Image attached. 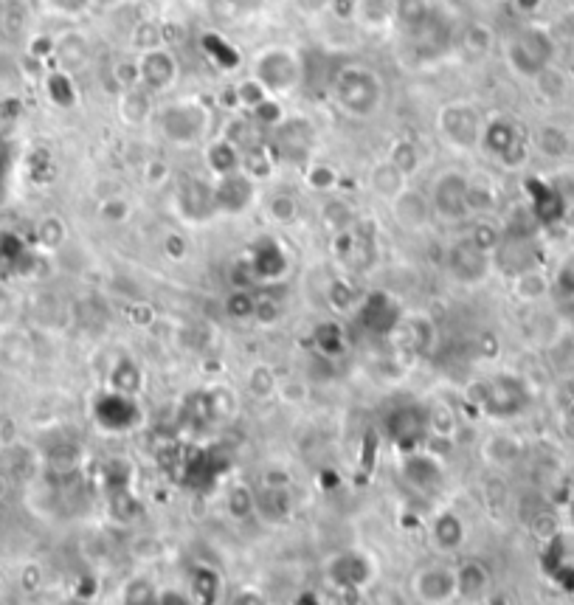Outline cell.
Listing matches in <instances>:
<instances>
[{
    "label": "cell",
    "mask_w": 574,
    "mask_h": 605,
    "mask_svg": "<svg viewBox=\"0 0 574 605\" xmlns=\"http://www.w3.org/2000/svg\"><path fill=\"white\" fill-rule=\"evenodd\" d=\"M276 397H279L282 403H287V406H302L304 400L310 397V392H307V383H304L302 378H287V380L279 378Z\"/></svg>",
    "instance_id": "cell-36"
},
{
    "label": "cell",
    "mask_w": 574,
    "mask_h": 605,
    "mask_svg": "<svg viewBox=\"0 0 574 605\" xmlns=\"http://www.w3.org/2000/svg\"><path fill=\"white\" fill-rule=\"evenodd\" d=\"M130 214H133V206L124 200L121 195H110L105 197L102 203H99V217L110 223V226H119V223H127L130 220Z\"/></svg>",
    "instance_id": "cell-32"
},
{
    "label": "cell",
    "mask_w": 574,
    "mask_h": 605,
    "mask_svg": "<svg viewBox=\"0 0 574 605\" xmlns=\"http://www.w3.org/2000/svg\"><path fill=\"white\" fill-rule=\"evenodd\" d=\"M43 9L57 17H79L82 12L91 9L93 0H40Z\"/></svg>",
    "instance_id": "cell-38"
},
{
    "label": "cell",
    "mask_w": 574,
    "mask_h": 605,
    "mask_svg": "<svg viewBox=\"0 0 574 605\" xmlns=\"http://www.w3.org/2000/svg\"><path fill=\"white\" fill-rule=\"evenodd\" d=\"M330 577H333L338 586L344 589H358L369 580V563L355 555V552H347L341 558H335V563L330 566Z\"/></svg>",
    "instance_id": "cell-25"
},
{
    "label": "cell",
    "mask_w": 574,
    "mask_h": 605,
    "mask_svg": "<svg viewBox=\"0 0 574 605\" xmlns=\"http://www.w3.org/2000/svg\"><path fill=\"white\" fill-rule=\"evenodd\" d=\"M555 54V43L549 37V31L538 29V26H527L515 34L507 43V62L518 76L535 79L544 71H549V60Z\"/></svg>",
    "instance_id": "cell-4"
},
{
    "label": "cell",
    "mask_w": 574,
    "mask_h": 605,
    "mask_svg": "<svg viewBox=\"0 0 574 605\" xmlns=\"http://www.w3.org/2000/svg\"><path fill=\"white\" fill-rule=\"evenodd\" d=\"M54 51H57V57H60V65L65 74H68V71H76L79 65L88 62V40H85L79 31H65L60 40L54 43Z\"/></svg>",
    "instance_id": "cell-28"
},
{
    "label": "cell",
    "mask_w": 574,
    "mask_h": 605,
    "mask_svg": "<svg viewBox=\"0 0 574 605\" xmlns=\"http://www.w3.org/2000/svg\"><path fill=\"white\" fill-rule=\"evenodd\" d=\"M293 487L257 484V518L268 527H282L293 515Z\"/></svg>",
    "instance_id": "cell-16"
},
{
    "label": "cell",
    "mask_w": 574,
    "mask_h": 605,
    "mask_svg": "<svg viewBox=\"0 0 574 605\" xmlns=\"http://www.w3.org/2000/svg\"><path fill=\"white\" fill-rule=\"evenodd\" d=\"M169 181V167L164 161H150L147 164V183L150 186H161V183Z\"/></svg>",
    "instance_id": "cell-41"
},
{
    "label": "cell",
    "mask_w": 574,
    "mask_h": 605,
    "mask_svg": "<svg viewBox=\"0 0 574 605\" xmlns=\"http://www.w3.org/2000/svg\"><path fill=\"white\" fill-rule=\"evenodd\" d=\"M206 164L212 167L217 178L231 175V172H240L242 169V150L234 147L228 138H217L212 147L206 150Z\"/></svg>",
    "instance_id": "cell-27"
},
{
    "label": "cell",
    "mask_w": 574,
    "mask_h": 605,
    "mask_svg": "<svg viewBox=\"0 0 574 605\" xmlns=\"http://www.w3.org/2000/svg\"><path fill=\"white\" fill-rule=\"evenodd\" d=\"M479 454H482V462L487 468L493 470H510L521 462L524 456V445L515 434H507V431H496V434H487L479 445Z\"/></svg>",
    "instance_id": "cell-15"
},
{
    "label": "cell",
    "mask_w": 574,
    "mask_h": 605,
    "mask_svg": "<svg viewBox=\"0 0 574 605\" xmlns=\"http://www.w3.org/2000/svg\"><path fill=\"white\" fill-rule=\"evenodd\" d=\"M259 484H268V487H290L293 484V476L290 470L282 468V465H268L259 476Z\"/></svg>",
    "instance_id": "cell-39"
},
{
    "label": "cell",
    "mask_w": 574,
    "mask_h": 605,
    "mask_svg": "<svg viewBox=\"0 0 574 605\" xmlns=\"http://www.w3.org/2000/svg\"><path fill=\"white\" fill-rule=\"evenodd\" d=\"M158 127L175 147H195L209 133V110L197 99H178L158 110Z\"/></svg>",
    "instance_id": "cell-2"
},
{
    "label": "cell",
    "mask_w": 574,
    "mask_h": 605,
    "mask_svg": "<svg viewBox=\"0 0 574 605\" xmlns=\"http://www.w3.org/2000/svg\"><path fill=\"white\" fill-rule=\"evenodd\" d=\"M406 186L408 175H403L400 169L394 167L389 158L378 161V164L372 167V172H369V189H372V195L386 200V203H392L400 192H406Z\"/></svg>",
    "instance_id": "cell-19"
},
{
    "label": "cell",
    "mask_w": 574,
    "mask_h": 605,
    "mask_svg": "<svg viewBox=\"0 0 574 605\" xmlns=\"http://www.w3.org/2000/svg\"><path fill=\"white\" fill-rule=\"evenodd\" d=\"M496 209H499V189H496V183L487 181V178L468 175L470 220H473V217H490Z\"/></svg>",
    "instance_id": "cell-24"
},
{
    "label": "cell",
    "mask_w": 574,
    "mask_h": 605,
    "mask_svg": "<svg viewBox=\"0 0 574 605\" xmlns=\"http://www.w3.org/2000/svg\"><path fill=\"white\" fill-rule=\"evenodd\" d=\"M223 513L231 521H251L257 518V487L251 484H231L223 496Z\"/></svg>",
    "instance_id": "cell-23"
},
{
    "label": "cell",
    "mask_w": 574,
    "mask_h": 605,
    "mask_svg": "<svg viewBox=\"0 0 574 605\" xmlns=\"http://www.w3.org/2000/svg\"><path fill=\"white\" fill-rule=\"evenodd\" d=\"M431 541L445 555L459 552L465 546V541H468V527H465L462 515L456 513V510H442L434 518V524H431Z\"/></svg>",
    "instance_id": "cell-17"
},
{
    "label": "cell",
    "mask_w": 574,
    "mask_h": 605,
    "mask_svg": "<svg viewBox=\"0 0 574 605\" xmlns=\"http://www.w3.org/2000/svg\"><path fill=\"white\" fill-rule=\"evenodd\" d=\"M425 428H428L431 437L451 442L456 437V431H459V414H456L454 403L442 400V397L434 400V403H428V409H425Z\"/></svg>",
    "instance_id": "cell-21"
},
{
    "label": "cell",
    "mask_w": 574,
    "mask_h": 605,
    "mask_svg": "<svg viewBox=\"0 0 574 605\" xmlns=\"http://www.w3.org/2000/svg\"><path fill=\"white\" fill-rule=\"evenodd\" d=\"M158 597L161 591L152 583L150 577H133L127 586H124V594H121V603L124 605H158Z\"/></svg>",
    "instance_id": "cell-29"
},
{
    "label": "cell",
    "mask_w": 574,
    "mask_h": 605,
    "mask_svg": "<svg viewBox=\"0 0 574 605\" xmlns=\"http://www.w3.org/2000/svg\"><path fill=\"white\" fill-rule=\"evenodd\" d=\"M65 223H62L60 217H46V220H40L37 223V240L43 248L48 251H54V248H60L62 242H65Z\"/></svg>",
    "instance_id": "cell-33"
},
{
    "label": "cell",
    "mask_w": 574,
    "mask_h": 605,
    "mask_svg": "<svg viewBox=\"0 0 574 605\" xmlns=\"http://www.w3.org/2000/svg\"><path fill=\"white\" fill-rule=\"evenodd\" d=\"M389 206H392L394 223L400 228H406V231H425V228L431 226V220H434L431 197L417 192V189H411V186H406V192H400Z\"/></svg>",
    "instance_id": "cell-12"
},
{
    "label": "cell",
    "mask_w": 574,
    "mask_h": 605,
    "mask_svg": "<svg viewBox=\"0 0 574 605\" xmlns=\"http://www.w3.org/2000/svg\"><path fill=\"white\" fill-rule=\"evenodd\" d=\"M276 389H279V375L273 372V366H268V363L248 366V372H245V394L248 397L265 403V400L276 397Z\"/></svg>",
    "instance_id": "cell-26"
},
{
    "label": "cell",
    "mask_w": 574,
    "mask_h": 605,
    "mask_svg": "<svg viewBox=\"0 0 574 605\" xmlns=\"http://www.w3.org/2000/svg\"><path fill=\"white\" fill-rule=\"evenodd\" d=\"M555 532H558V518L552 513H538L532 518V535L549 538V535H555Z\"/></svg>",
    "instance_id": "cell-40"
},
{
    "label": "cell",
    "mask_w": 574,
    "mask_h": 605,
    "mask_svg": "<svg viewBox=\"0 0 574 605\" xmlns=\"http://www.w3.org/2000/svg\"><path fill=\"white\" fill-rule=\"evenodd\" d=\"M552 290V279L541 268H527V271L513 276V296L524 304L544 302Z\"/></svg>",
    "instance_id": "cell-22"
},
{
    "label": "cell",
    "mask_w": 574,
    "mask_h": 605,
    "mask_svg": "<svg viewBox=\"0 0 574 605\" xmlns=\"http://www.w3.org/2000/svg\"><path fill=\"white\" fill-rule=\"evenodd\" d=\"M448 271L462 285H482L484 279L490 276V271H493V257L484 254L482 248L473 245L468 237H462L456 245H451Z\"/></svg>",
    "instance_id": "cell-9"
},
{
    "label": "cell",
    "mask_w": 574,
    "mask_h": 605,
    "mask_svg": "<svg viewBox=\"0 0 574 605\" xmlns=\"http://www.w3.org/2000/svg\"><path fill=\"white\" fill-rule=\"evenodd\" d=\"M335 99L352 119H369L380 107L383 85H380V79L372 68L349 65L335 76Z\"/></svg>",
    "instance_id": "cell-1"
},
{
    "label": "cell",
    "mask_w": 574,
    "mask_h": 605,
    "mask_svg": "<svg viewBox=\"0 0 574 605\" xmlns=\"http://www.w3.org/2000/svg\"><path fill=\"white\" fill-rule=\"evenodd\" d=\"M431 209L434 217L442 223H468V175L459 169H445L439 172L437 181L431 186Z\"/></svg>",
    "instance_id": "cell-7"
},
{
    "label": "cell",
    "mask_w": 574,
    "mask_h": 605,
    "mask_svg": "<svg viewBox=\"0 0 574 605\" xmlns=\"http://www.w3.org/2000/svg\"><path fill=\"white\" fill-rule=\"evenodd\" d=\"M251 76L268 96H290L302 82V60L290 46H271L257 54Z\"/></svg>",
    "instance_id": "cell-3"
},
{
    "label": "cell",
    "mask_w": 574,
    "mask_h": 605,
    "mask_svg": "<svg viewBox=\"0 0 574 605\" xmlns=\"http://www.w3.org/2000/svg\"><path fill=\"white\" fill-rule=\"evenodd\" d=\"M217 586L220 577L214 572H197L195 575V603L197 605H214L217 600Z\"/></svg>",
    "instance_id": "cell-37"
},
{
    "label": "cell",
    "mask_w": 574,
    "mask_h": 605,
    "mask_svg": "<svg viewBox=\"0 0 574 605\" xmlns=\"http://www.w3.org/2000/svg\"><path fill=\"white\" fill-rule=\"evenodd\" d=\"M268 214H271L273 223L287 226V223H293V220H296V214H299V203H296V197H290V195H273L271 200H268Z\"/></svg>",
    "instance_id": "cell-35"
},
{
    "label": "cell",
    "mask_w": 574,
    "mask_h": 605,
    "mask_svg": "<svg viewBox=\"0 0 574 605\" xmlns=\"http://www.w3.org/2000/svg\"><path fill=\"white\" fill-rule=\"evenodd\" d=\"M158 605H195V600L189 597V594H183V591H161V597H158Z\"/></svg>",
    "instance_id": "cell-43"
},
{
    "label": "cell",
    "mask_w": 574,
    "mask_h": 605,
    "mask_svg": "<svg viewBox=\"0 0 574 605\" xmlns=\"http://www.w3.org/2000/svg\"><path fill=\"white\" fill-rule=\"evenodd\" d=\"M62 605H91V603H85V600H68V603Z\"/></svg>",
    "instance_id": "cell-46"
},
{
    "label": "cell",
    "mask_w": 574,
    "mask_h": 605,
    "mask_svg": "<svg viewBox=\"0 0 574 605\" xmlns=\"http://www.w3.org/2000/svg\"><path fill=\"white\" fill-rule=\"evenodd\" d=\"M389 161H392L394 167L400 169L403 175L411 178V175L420 169V164H423V152H420V147H417L414 141H397V144L392 147Z\"/></svg>",
    "instance_id": "cell-30"
},
{
    "label": "cell",
    "mask_w": 574,
    "mask_h": 605,
    "mask_svg": "<svg viewBox=\"0 0 574 605\" xmlns=\"http://www.w3.org/2000/svg\"><path fill=\"white\" fill-rule=\"evenodd\" d=\"M257 181H251L245 172H231L223 175L214 183V200H217V212L220 214H242L254 203Z\"/></svg>",
    "instance_id": "cell-11"
},
{
    "label": "cell",
    "mask_w": 574,
    "mask_h": 605,
    "mask_svg": "<svg viewBox=\"0 0 574 605\" xmlns=\"http://www.w3.org/2000/svg\"><path fill=\"white\" fill-rule=\"evenodd\" d=\"M411 591L423 605H448L456 600V569L445 563H428L414 572Z\"/></svg>",
    "instance_id": "cell-8"
},
{
    "label": "cell",
    "mask_w": 574,
    "mask_h": 605,
    "mask_svg": "<svg viewBox=\"0 0 574 605\" xmlns=\"http://www.w3.org/2000/svg\"><path fill=\"white\" fill-rule=\"evenodd\" d=\"M487 155H493L504 167H524L529 158V144L524 133L518 130V124L510 119H490L484 121L482 141H479Z\"/></svg>",
    "instance_id": "cell-6"
},
{
    "label": "cell",
    "mask_w": 574,
    "mask_h": 605,
    "mask_svg": "<svg viewBox=\"0 0 574 605\" xmlns=\"http://www.w3.org/2000/svg\"><path fill=\"white\" fill-rule=\"evenodd\" d=\"M541 3H544V0H515V9H518L521 15H535V12L541 9Z\"/></svg>",
    "instance_id": "cell-45"
},
{
    "label": "cell",
    "mask_w": 574,
    "mask_h": 605,
    "mask_svg": "<svg viewBox=\"0 0 574 605\" xmlns=\"http://www.w3.org/2000/svg\"><path fill=\"white\" fill-rule=\"evenodd\" d=\"M490 589V569L482 560L470 558L456 566V594L462 600H479Z\"/></svg>",
    "instance_id": "cell-18"
},
{
    "label": "cell",
    "mask_w": 574,
    "mask_h": 605,
    "mask_svg": "<svg viewBox=\"0 0 574 605\" xmlns=\"http://www.w3.org/2000/svg\"><path fill=\"white\" fill-rule=\"evenodd\" d=\"M226 310L228 316L237 318V321H251L254 313H257V299H254L248 290H234V293L228 296Z\"/></svg>",
    "instance_id": "cell-34"
},
{
    "label": "cell",
    "mask_w": 574,
    "mask_h": 605,
    "mask_svg": "<svg viewBox=\"0 0 574 605\" xmlns=\"http://www.w3.org/2000/svg\"><path fill=\"white\" fill-rule=\"evenodd\" d=\"M228 605H268V600H265V597H262L259 591L242 589V591H237V594H234V600H231Z\"/></svg>",
    "instance_id": "cell-42"
},
{
    "label": "cell",
    "mask_w": 574,
    "mask_h": 605,
    "mask_svg": "<svg viewBox=\"0 0 574 605\" xmlns=\"http://www.w3.org/2000/svg\"><path fill=\"white\" fill-rule=\"evenodd\" d=\"M141 79L147 85V91L164 93L178 82V60L169 54L167 48H150L144 54V62L138 65Z\"/></svg>",
    "instance_id": "cell-14"
},
{
    "label": "cell",
    "mask_w": 574,
    "mask_h": 605,
    "mask_svg": "<svg viewBox=\"0 0 574 605\" xmlns=\"http://www.w3.org/2000/svg\"><path fill=\"white\" fill-rule=\"evenodd\" d=\"M276 150H279L282 158L293 161V164H307L310 150H313V127L302 119L279 121Z\"/></svg>",
    "instance_id": "cell-13"
},
{
    "label": "cell",
    "mask_w": 574,
    "mask_h": 605,
    "mask_svg": "<svg viewBox=\"0 0 574 605\" xmlns=\"http://www.w3.org/2000/svg\"><path fill=\"white\" fill-rule=\"evenodd\" d=\"M178 212L183 214V220H197L206 223L212 220L217 212V200H214V183L203 181V178H189L178 186Z\"/></svg>",
    "instance_id": "cell-10"
},
{
    "label": "cell",
    "mask_w": 574,
    "mask_h": 605,
    "mask_svg": "<svg viewBox=\"0 0 574 605\" xmlns=\"http://www.w3.org/2000/svg\"><path fill=\"white\" fill-rule=\"evenodd\" d=\"M437 130L442 141L448 147H454L459 152L476 150L482 141L484 119L479 113V107L468 105V102H451L439 110Z\"/></svg>",
    "instance_id": "cell-5"
},
{
    "label": "cell",
    "mask_w": 574,
    "mask_h": 605,
    "mask_svg": "<svg viewBox=\"0 0 574 605\" xmlns=\"http://www.w3.org/2000/svg\"><path fill=\"white\" fill-rule=\"evenodd\" d=\"M307 186L318 192V195H330L335 189V183H338V172L333 167H327V164H310L307 167Z\"/></svg>",
    "instance_id": "cell-31"
},
{
    "label": "cell",
    "mask_w": 574,
    "mask_h": 605,
    "mask_svg": "<svg viewBox=\"0 0 574 605\" xmlns=\"http://www.w3.org/2000/svg\"><path fill=\"white\" fill-rule=\"evenodd\" d=\"M164 248H167V254L172 259L186 257V240H183L181 234H169L167 242H164Z\"/></svg>",
    "instance_id": "cell-44"
},
{
    "label": "cell",
    "mask_w": 574,
    "mask_h": 605,
    "mask_svg": "<svg viewBox=\"0 0 574 605\" xmlns=\"http://www.w3.org/2000/svg\"><path fill=\"white\" fill-rule=\"evenodd\" d=\"M532 150L549 158V161H563L572 152V136H569V130H563L558 124H544L532 136Z\"/></svg>",
    "instance_id": "cell-20"
}]
</instances>
